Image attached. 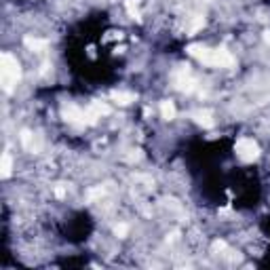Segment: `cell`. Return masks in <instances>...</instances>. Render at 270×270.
Segmentation results:
<instances>
[{
  "label": "cell",
  "mask_w": 270,
  "mask_h": 270,
  "mask_svg": "<svg viewBox=\"0 0 270 270\" xmlns=\"http://www.w3.org/2000/svg\"><path fill=\"white\" fill-rule=\"evenodd\" d=\"M127 230H129V228H127V224H118V226L114 228V234H116V236H121V239H123V236L127 234Z\"/></svg>",
  "instance_id": "cell-14"
},
{
  "label": "cell",
  "mask_w": 270,
  "mask_h": 270,
  "mask_svg": "<svg viewBox=\"0 0 270 270\" xmlns=\"http://www.w3.org/2000/svg\"><path fill=\"white\" fill-rule=\"evenodd\" d=\"M176 106H173V101H161V116L165 121H171V118H176Z\"/></svg>",
  "instance_id": "cell-9"
},
{
  "label": "cell",
  "mask_w": 270,
  "mask_h": 270,
  "mask_svg": "<svg viewBox=\"0 0 270 270\" xmlns=\"http://www.w3.org/2000/svg\"><path fill=\"white\" fill-rule=\"evenodd\" d=\"M21 141H23V146H26L30 152H36V150H38V144L34 141V135H32L30 131H23L21 133Z\"/></svg>",
  "instance_id": "cell-10"
},
{
  "label": "cell",
  "mask_w": 270,
  "mask_h": 270,
  "mask_svg": "<svg viewBox=\"0 0 270 270\" xmlns=\"http://www.w3.org/2000/svg\"><path fill=\"white\" fill-rule=\"evenodd\" d=\"M11 169H13L11 154L4 152V154H2V178H9V176H11Z\"/></svg>",
  "instance_id": "cell-11"
},
{
  "label": "cell",
  "mask_w": 270,
  "mask_h": 270,
  "mask_svg": "<svg viewBox=\"0 0 270 270\" xmlns=\"http://www.w3.org/2000/svg\"><path fill=\"white\" fill-rule=\"evenodd\" d=\"M203 26H205V19H203V17H194L192 23L188 26V32H190V34H194V32H198Z\"/></svg>",
  "instance_id": "cell-12"
},
{
  "label": "cell",
  "mask_w": 270,
  "mask_h": 270,
  "mask_svg": "<svg viewBox=\"0 0 270 270\" xmlns=\"http://www.w3.org/2000/svg\"><path fill=\"white\" fill-rule=\"evenodd\" d=\"M61 116L66 118L68 123L72 125H89V118H87V110L78 108V106H66L61 110Z\"/></svg>",
  "instance_id": "cell-4"
},
{
  "label": "cell",
  "mask_w": 270,
  "mask_h": 270,
  "mask_svg": "<svg viewBox=\"0 0 270 270\" xmlns=\"http://www.w3.org/2000/svg\"><path fill=\"white\" fill-rule=\"evenodd\" d=\"M112 99L121 106H129L137 97H135V93H131V91H112Z\"/></svg>",
  "instance_id": "cell-7"
},
{
  "label": "cell",
  "mask_w": 270,
  "mask_h": 270,
  "mask_svg": "<svg viewBox=\"0 0 270 270\" xmlns=\"http://www.w3.org/2000/svg\"><path fill=\"white\" fill-rule=\"evenodd\" d=\"M188 53L201 63H205V66H213V68L234 66V57L226 49H209V46H203V45H190Z\"/></svg>",
  "instance_id": "cell-1"
},
{
  "label": "cell",
  "mask_w": 270,
  "mask_h": 270,
  "mask_svg": "<svg viewBox=\"0 0 270 270\" xmlns=\"http://www.w3.org/2000/svg\"><path fill=\"white\" fill-rule=\"evenodd\" d=\"M23 45H26L30 51H45V49H46V45H49V43H46L45 38H36V36H26V38H23Z\"/></svg>",
  "instance_id": "cell-8"
},
{
  "label": "cell",
  "mask_w": 270,
  "mask_h": 270,
  "mask_svg": "<svg viewBox=\"0 0 270 270\" xmlns=\"http://www.w3.org/2000/svg\"><path fill=\"white\" fill-rule=\"evenodd\" d=\"M192 118H194L196 125L205 127V129H211L213 127V116H211L209 110H196V112H192Z\"/></svg>",
  "instance_id": "cell-6"
},
{
  "label": "cell",
  "mask_w": 270,
  "mask_h": 270,
  "mask_svg": "<svg viewBox=\"0 0 270 270\" xmlns=\"http://www.w3.org/2000/svg\"><path fill=\"white\" fill-rule=\"evenodd\" d=\"M234 152L243 163H253L260 156V146L251 137H241L234 146Z\"/></svg>",
  "instance_id": "cell-3"
},
{
  "label": "cell",
  "mask_w": 270,
  "mask_h": 270,
  "mask_svg": "<svg viewBox=\"0 0 270 270\" xmlns=\"http://www.w3.org/2000/svg\"><path fill=\"white\" fill-rule=\"evenodd\" d=\"M264 38H266V43H270V30H268L266 34H264Z\"/></svg>",
  "instance_id": "cell-15"
},
{
  "label": "cell",
  "mask_w": 270,
  "mask_h": 270,
  "mask_svg": "<svg viewBox=\"0 0 270 270\" xmlns=\"http://www.w3.org/2000/svg\"><path fill=\"white\" fill-rule=\"evenodd\" d=\"M127 11H129V15L133 19H139V11H137V6H135V0H127Z\"/></svg>",
  "instance_id": "cell-13"
},
{
  "label": "cell",
  "mask_w": 270,
  "mask_h": 270,
  "mask_svg": "<svg viewBox=\"0 0 270 270\" xmlns=\"http://www.w3.org/2000/svg\"><path fill=\"white\" fill-rule=\"evenodd\" d=\"M104 114H110V106L101 104V101H93V104L87 108V118H89V125L95 123L97 118H101Z\"/></svg>",
  "instance_id": "cell-5"
},
{
  "label": "cell",
  "mask_w": 270,
  "mask_h": 270,
  "mask_svg": "<svg viewBox=\"0 0 270 270\" xmlns=\"http://www.w3.org/2000/svg\"><path fill=\"white\" fill-rule=\"evenodd\" d=\"M19 78H21L19 61L11 53H2L0 55V81H2V89L6 93H11L15 89V85L19 83Z\"/></svg>",
  "instance_id": "cell-2"
}]
</instances>
